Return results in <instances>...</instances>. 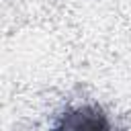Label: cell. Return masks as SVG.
<instances>
[{
	"label": "cell",
	"instance_id": "6da1fadb",
	"mask_svg": "<svg viewBox=\"0 0 131 131\" xmlns=\"http://www.w3.org/2000/svg\"><path fill=\"white\" fill-rule=\"evenodd\" d=\"M51 131H113V127L102 108L82 104L63 111L55 119Z\"/></svg>",
	"mask_w": 131,
	"mask_h": 131
}]
</instances>
